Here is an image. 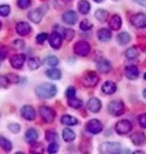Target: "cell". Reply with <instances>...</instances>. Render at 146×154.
I'll return each instance as SVG.
<instances>
[{
  "label": "cell",
  "instance_id": "cell-1",
  "mask_svg": "<svg viewBox=\"0 0 146 154\" xmlns=\"http://www.w3.org/2000/svg\"><path fill=\"white\" fill-rule=\"evenodd\" d=\"M35 92L42 99H51L57 94V88L53 83H43L35 89Z\"/></svg>",
  "mask_w": 146,
  "mask_h": 154
},
{
  "label": "cell",
  "instance_id": "cell-2",
  "mask_svg": "<svg viewBox=\"0 0 146 154\" xmlns=\"http://www.w3.org/2000/svg\"><path fill=\"white\" fill-rule=\"evenodd\" d=\"M121 150L120 143L117 142H105L99 146V152L102 154H111L119 153Z\"/></svg>",
  "mask_w": 146,
  "mask_h": 154
},
{
  "label": "cell",
  "instance_id": "cell-3",
  "mask_svg": "<svg viewBox=\"0 0 146 154\" xmlns=\"http://www.w3.org/2000/svg\"><path fill=\"white\" fill-rule=\"evenodd\" d=\"M108 111L112 116H121L125 112V105L121 100H112L108 105Z\"/></svg>",
  "mask_w": 146,
  "mask_h": 154
},
{
  "label": "cell",
  "instance_id": "cell-4",
  "mask_svg": "<svg viewBox=\"0 0 146 154\" xmlns=\"http://www.w3.org/2000/svg\"><path fill=\"white\" fill-rule=\"evenodd\" d=\"M73 50H74V53L79 56H87L91 51L90 44L86 42V41H79L74 44L73 46Z\"/></svg>",
  "mask_w": 146,
  "mask_h": 154
},
{
  "label": "cell",
  "instance_id": "cell-5",
  "mask_svg": "<svg viewBox=\"0 0 146 154\" xmlns=\"http://www.w3.org/2000/svg\"><path fill=\"white\" fill-rule=\"evenodd\" d=\"M39 115L42 117V119L45 122V123H52L53 120L55 119V110L51 107H47V106H41L39 107Z\"/></svg>",
  "mask_w": 146,
  "mask_h": 154
},
{
  "label": "cell",
  "instance_id": "cell-6",
  "mask_svg": "<svg viewBox=\"0 0 146 154\" xmlns=\"http://www.w3.org/2000/svg\"><path fill=\"white\" fill-rule=\"evenodd\" d=\"M46 10H47V7L45 6V7H41V8L34 9V10L29 11V13H28V18H29V20L30 22H33L34 24H38V23H41V20L43 19L44 14L46 13Z\"/></svg>",
  "mask_w": 146,
  "mask_h": 154
},
{
  "label": "cell",
  "instance_id": "cell-7",
  "mask_svg": "<svg viewBox=\"0 0 146 154\" xmlns=\"http://www.w3.org/2000/svg\"><path fill=\"white\" fill-rule=\"evenodd\" d=\"M132 128H133V125L127 119L119 120L116 124V126H115V131L119 135H126V134H128L132 131Z\"/></svg>",
  "mask_w": 146,
  "mask_h": 154
},
{
  "label": "cell",
  "instance_id": "cell-8",
  "mask_svg": "<svg viewBox=\"0 0 146 154\" xmlns=\"http://www.w3.org/2000/svg\"><path fill=\"white\" fill-rule=\"evenodd\" d=\"M99 82V77L96 72L89 71L84 73V75L82 77V83L86 87H96Z\"/></svg>",
  "mask_w": 146,
  "mask_h": 154
},
{
  "label": "cell",
  "instance_id": "cell-9",
  "mask_svg": "<svg viewBox=\"0 0 146 154\" xmlns=\"http://www.w3.org/2000/svg\"><path fill=\"white\" fill-rule=\"evenodd\" d=\"M130 23L134 27H136L138 29H142L146 27V15L142 13H138L133 15V17L130 18Z\"/></svg>",
  "mask_w": 146,
  "mask_h": 154
},
{
  "label": "cell",
  "instance_id": "cell-10",
  "mask_svg": "<svg viewBox=\"0 0 146 154\" xmlns=\"http://www.w3.org/2000/svg\"><path fill=\"white\" fill-rule=\"evenodd\" d=\"M86 128L91 134H99L100 132H102L103 125L99 119H91L87 123Z\"/></svg>",
  "mask_w": 146,
  "mask_h": 154
},
{
  "label": "cell",
  "instance_id": "cell-11",
  "mask_svg": "<svg viewBox=\"0 0 146 154\" xmlns=\"http://www.w3.org/2000/svg\"><path fill=\"white\" fill-rule=\"evenodd\" d=\"M26 60L25 54H15L10 57V65L14 69H22Z\"/></svg>",
  "mask_w": 146,
  "mask_h": 154
},
{
  "label": "cell",
  "instance_id": "cell-12",
  "mask_svg": "<svg viewBox=\"0 0 146 154\" xmlns=\"http://www.w3.org/2000/svg\"><path fill=\"white\" fill-rule=\"evenodd\" d=\"M20 112H22L23 118H25L26 120H34L36 118V111L29 105H25L24 107H22Z\"/></svg>",
  "mask_w": 146,
  "mask_h": 154
},
{
  "label": "cell",
  "instance_id": "cell-13",
  "mask_svg": "<svg viewBox=\"0 0 146 154\" xmlns=\"http://www.w3.org/2000/svg\"><path fill=\"white\" fill-rule=\"evenodd\" d=\"M48 41H50V45L55 50H59L62 46V36L57 32H53L48 36Z\"/></svg>",
  "mask_w": 146,
  "mask_h": 154
},
{
  "label": "cell",
  "instance_id": "cell-14",
  "mask_svg": "<svg viewBox=\"0 0 146 154\" xmlns=\"http://www.w3.org/2000/svg\"><path fill=\"white\" fill-rule=\"evenodd\" d=\"M62 19H63V22H64L65 24H68V25H74V24L78 22V15H77V13L73 11V10H68V11H65V13L63 14Z\"/></svg>",
  "mask_w": 146,
  "mask_h": 154
},
{
  "label": "cell",
  "instance_id": "cell-15",
  "mask_svg": "<svg viewBox=\"0 0 146 154\" xmlns=\"http://www.w3.org/2000/svg\"><path fill=\"white\" fill-rule=\"evenodd\" d=\"M132 143L137 146L145 145L146 144V135L143 132H136L130 136Z\"/></svg>",
  "mask_w": 146,
  "mask_h": 154
},
{
  "label": "cell",
  "instance_id": "cell-16",
  "mask_svg": "<svg viewBox=\"0 0 146 154\" xmlns=\"http://www.w3.org/2000/svg\"><path fill=\"white\" fill-rule=\"evenodd\" d=\"M87 107L91 112H99L101 109V101H100V99L96 98V97L90 98L87 103Z\"/></svg>",
  "mask_w": 146,
  "mask_h": 154
},
{
  "label": "cell",
  "instance_id": "cell-17",
  "mask_svg": "<svg viewBox=\"0 0 146 154\" xmlns=\"http://www.w3.org/2000/svg\"><path fill=\"white\" fill-rule=\"evenodd\" d=\"M16 32H17L20 36H27V35L32 32V27H30V25L28 23L19 22L17 25H16Z\"/></svg>",
  "mask_w": 146,
  "mask_h": 154
},
{
  "label": "cell",
  "instance_id": "cell-18",
  "mask_svg": "<svg viewBox=\"0 0 146 154\" xmlns=\"http://www.w3.org/2000/svg\"><path fill=\"white\" fill-rule=\"evenodd\" d=\"M125 75L128 78L129 80H135L139 75V70L135 65H128L125 69Z\"/></svg>",
  "mask_w": 146,
  "mask_h": 154
},
{
  "label": "cell",
  "instance_id": "cell-19",
  "mask_svg": "<svg viewBox=\"0 0 146 154\" xmlns=\"http://www.w3.org/2000/svg\"><path fill=\"white\" fill-rule=\"evenodd\" d=\"M97 69H98L99 72H101V73H109L111 71L112 65L108 60L102 59V60H100L98 63H97Z\"/></svg>",
  "mask_w": 146,
  "mask_h": 154
},
{
  "label": "cell",
  "instance_id": "cell-20",
  "mask_svg": "<svg viewBox=\"0 0 146 154\" xmlns=\"http://www.w3.org/2000/svg\"><path fill=\"white\" fill-rule=\"evenodd\" d=\"M37 138H38V133H37L36 129H34V128L27 129V132H26V134H25V140L27 143L34 144V143H36Z\"/></svg>",
  "mask_w": 146,
  "mask_h": 154
},
{
  "label": "cell",
  "instance_id": "cell-21",
  "mask_svg": "<svg viewBox=\"0 0 146 154\" xmlns=\"http://www.w3.org/2000/svg\"><path fill=\"white\" fill-rule=\"evenodd\" d=\"M101 90H102V92L105 94H115V92H116L117 86H116V83H115V82L106 81L102 85Z\"/></svg>",
  "mask_w": 146,
  "mask_h": 154
},
{
  "label": "cell",
  "instance_id": "cell-22",
  "mask_svg": "<svg viewBox=\"0 0 146 154\" xmlns=\"http://www.w3.org/2000/svg\"><path fill=\"white\" fill-rule=\"evenodd\" d=\"M98 38L100 42H109L111 39V32L108 29V28H100L98 30Z\"/></svg>",
  "mask_w": 146,
  "mask_h": 154
},
{
  "label": "cell",
  "instance_id": "cell-23",
  "mask_svg": "<svg viewBox=\"0 0 146 154\" xmlns=\"http://www.w3.org/2000/svg\"><path fill=\"white\" fill-rule=\"evenodd\" d=\"M61 123L66 125V126H75V125L79 124V120L75 117H73V116L63 115L61 117Z\"/></svg>",
  "mask_w": 146,
  "mask_h": 154
},
{
  "label": "cell",
  "instance_id": "cell-24",
  "mask_svg": "<svg viewBox=\"0 0 146 154\" xmlns=\"http://www.w3.org/2000/svg\"><path fill=\"white\" fill-rule=\"evenodd\" d=\"M121 18L118 16V15H114L111 18H110V20H109V26H110V28L114 30H118L119 28L121 27Z\"/></svg>",
  "mask_w": 146,
  "mask_h": 154
},
{
  "label": "cell",
  "instance_id": "cell-25",
  "mask_svg": "<svg viewBox=\"0 0 146 154\" xmlns=\"http://www.w3.org/2000/svg\"><path fill=\"white\" fill-rule=\"evenodd\" d=\"M90 8H91L90 4L87 0H80L79 4H78V9H79L80 14H82V15H87V14L90 11Z\"/></svg>",
  "mask_w": 146,
  "mask_h": 154
},
{
  "label": "cell",
  "instance_id": "cell-26",
  "mask_svg": "<svg viewBox=\"0 0 146 154\" xmlns=\"http://www.w3.org/2000/svg\"><path fill=\"white\" fill-rule=\"evenodd\" d=\"M62 136H63V140L68 143H71L75 140V133L73 132L72 129L70 128H64L63 129V133H62Z\"/></svg>",
  "mask_w": 146,
  "mask_h": 154
},
{
  "label": "cell",
  "instance_id": "cell-27",
  "mask_svg": "<svg viewBox=\"0 0 146 154\" xmlns=\"http://www.w3.org/2000/svg\"><path fill=\"white\" fill-rule=\"evenodd\" d=\"M0 147L6 151V152H10L11 149H13V144H11V142L9 141L8 138L0 135Z\"/></svg>",
  "mask_w": 146,
  "mask_h": 154
},
{
  "label": "cell",
  "instance_id": "cell-28",
  "mask_svg": "<svg viewBox=\"0 0 146 154\" xmlns=\"http://www.w3.org/2000/svg\"><path fill=\"white\" fill-rule=\"evenodd\" d=\"M138 55H139V51L136 46L129 47L128 50H126V52H125V56L129 60H134V59L138 57Z\"/></svg>",
  "mask_w": 146,
  "mask_h": 154
},
{
  "label": "cell",
  "instance_id": "cell-29",
  "mask_svg": "<svg viewBox=\"0 0 146 154\" xmlns=\"http://www.w3.org/2000/svg\"><path fill=\"white\" fill-rule=\"evenodd\" d=\"M46 75L52 80H59L62 77V72H61L59 69H48L46 71Z\"/></svg>",
  "mask_w": 146,
  "mask_h": 154
},
{
  "label": "cell",
  "instance_id": "cell-30",
  "mask_svg": "<svg viewBox=\"0 0 146 154\" xmlns=\"http://www.w3.org/2000/svg\"><path fill=\"white\" fill-rule=\"evenodd\" d=\"M130 39H132L130 35H129L128 33H126V32H123V33L118 34V36H117V42L120 44V45L128 44L129 42H130Z\"/></svg>",
  "mask_w": 146,
  "mask_h": 154
},
{
  "label": "cell",
  "instance_id": "cell-31",
  "mask_svg": "<svg viewBox=\"0 0 146 154\" xmlns=\"http://www.w3.org/2000/svg\"><path fill=\"white\" fill-rule=\"evenodd\" d=\"M108 16H109L108 11L103 10V9H98V10H96L95 13V17L98 19L99 22H106L108 19Z\"/></svg>",
  "mask_w": 146,
  "mask_h": 154
},
{
  "label": "cell",
  "instance_id": "cell-32",
  "mask_svg": "<svg viewBox=\"0 0 146 154\" xmlns=\"http://www.w3.org/2000/svg\"><path fill=\"white\" fill-rule=\"evenodd\" d=\"M68 103H69L70 107L74 108V109H79V108H81L82 105H83L81 99H78V98H75V97L70 98L69 100H68Z\"/></svg>",
  "mask_w": 146,
  "mask_h": 154
},
{
  "label": "cell",
  "instance_id": "cell-33",
  "mask_svg": "<svg viewBox=\"0 0 146 154\" xmlns=\"http://www.w3.org/2000/svg\"><path fill=\"white\" fill-rule=\"evenodd\" d=\"M91 149H92V146H91V143L90 141H82L81 144H80V151H81L83 154H88L91 152Z\"/></svg>",
  "mask_w": 146,
  "mask_h": 154
},
{
  "label": "cell",
  "instance_id": "cell-34",
  "mask_svg": "<svg viewBox=\"0 0 146 154\" xmlns=\"http://www.w3.org/2000/svg\"><path fill=\"white\" fill-rule=\"evenodd\" d=\"M45 138H46V141H48V142H55V141H57L59 135H57V133H56L55 131L48 129V131H46V133H45Z\"/></svg>",
  "mask_w": 146,
  "mask_h": 154
},
{
  "label": "cell",
  "instance_id": "cell-35",
  "mask_svg": "<svg viewBox=\"0 0 146 154\" xmlns=\"http://www.w3.org/2000/svg\"><path fill=\"white\" fill-rule=\"evenodd\" d=\"M41 65V60L38 57H30L28 60V68L30 70H37Z\"/></svg>",
  "mask_w": 146,
  "mask_h": 154
},
{
  "label": "cell",
  "instance_id": "cell-36",
  "mask_svg": "<svg viewBox=\"0 0 146 154\" xmlns=\"http://www.w3.org/2000/svg\"><path fill=\"white\" fill-rule=\"evenodd\" d=\"M44 151V147L42 144H39V143H34V144H32L30 146V152L32 154H42Z\"/></svg>",
  "mask_w": 146,
  "mask_h": 154
},
{
  "label": "cell",
  "instance_id": "cell-37",
  "mask_svg": "<svg viewBox=\"0 0 146 154\" xmlns=\"http://www.w3.org/2000/svg\"><path fill=\"white\" fill-rule=\"evenodd\" d=\"M74 34H75V32H74L73 29H71V28H63V33H62V35H63V37H64L68 42L72 41L73 37H74Z\"/></svg>",
  "mask_w": 146,
  "mask_h": 154
},
{
  "label": "cell",
  "instance_id": "cell-38",
  "mask_svg": "<svg viewBox=\"0 0 146 154\" xmlns=\"http://www.w3.org/2000/svg\"><path fill=\"white\" fill-rule=\"evenodd\" d=\"M44 62H45V64L48 65V66H56V65L59 64V59L54 55H50L45 59Z\"/></svg>",
  "mask_w": 146,
  "mask_h": 154
},
{
  "label": "cell",
  "instance_id": "cell-39",
  "mask_svg": "<svg viewBox=\"0 0 146 154\" xmlns=\"http://www.w3.org/2000/svg\"><path fill=\"white\" fill-rule=\"evenodd\" d=\"M13 47L17 51H20L25 47V42L23 39H15L13 42Z\"/></svg>",
  "mask_w": 146,
  "mask_h": 154
},
{
  "label": "cell",
  "instance_id": "cell-40",
  "mask_svg": "<svg viewBox=\"0 0 146 154\" xmlns=\"http://www.w3.org/2000/svg\"><path fill=\"white\" fill-rule=\"evenodd\" d=\"M48 154H55L59 152V144L56 142H51V144L47 147Z\"/></svg>",
  "mask_w": 146,
  "mask_h": 154
},
{
  "label": "cell",
  "instance_id": "cell-41",
  "mask_svg": "<svg viewBox=\"0 0 146 154\" xmlns=\"http://www.w3.org/2000/svg\"><path fill=\"white\" fill-rule=\"evenodd\" d=\"M9 14H10V7L8 5H1L0 6V16L7 17Z\"/></svg>",
  "mask_w": 146,
  "mask_h": 154
},
{
  "label": "cell",
  "instance_id": "cell-42",
  "mask_svg": "<svg viewBox=\"0 0 146 154\" xmlns=\"http://www.w3.org/2000/svg\"><path fill=\"white\" fill-rule=\"evenodd\" d=\"M80 28H81V30H89L92 28V24H91L88 19H83L81 23H80Z\"/></svg>",
  "mask_w": 146,
  "mask_h": 154
},
{
  "label": "cell",
  "instance_id": "cell-43",
  "mask_svg": "<svg viewBox=\"0 0 146 154\" xmlns=\"http://www.w3.org/2000/svg\"><path fill=\"white\" fill-rule=\"evenodd\" d=\"M17 5L20 9H26L32 5V0H18Z\"/></svg>",
  "mask_w": 146,
  "mask_h": 154
},
{
  "label": "cell",
  "instance_id": "cell-44",
  "mask_svg": "<svg viewBox=\"0 0 146 154\" xmlns=\"http://www.w3.org/2000/svg\"><path fill=\"white\" fill-rule=\"evenodd\" d=\"M6 77L8 79L9 83H10V82H11V83H18V82L20 81V78L18 77L17 74H14V73H9Z\"/></svg>",
  "mask_w": 146,
  "mask_h": 154
},
{
  "label": "cell",
  "instance_id": "cell-45",
  "mask_svg": "<svg viewBox=\"0 0 146 154\" xmlns=\"http://www.w3.org/2000/svg\"><path fill=\"white\" fill-rule=\"evenodd\" d=\"M47 38H48V35L46 33H39L36 36V42H37V44H43Z\"/></svg>",
  "mask_w": 146,
  "mask_h": 154
},
{
  "label": "cell",
  "instance_id": "cell-46",
  "mask_svg": "<svg viewBox=\"0 0 146 154\" xmlns=\"http://www.w3.org/2000/svg\"><path fill=\"white\" fill-rule=\"evenodd\" d=\"M8 128H9V131H10V132L17 134V133L20 132V125L17 124V123H11V124L8 125Z\"/></svg>",
  "mask_w": 146,
  "mask_h": 154
},
{
  "label": "cell",
  "instance_id": "cell-47",
  "mask_svg": "<svg viewBox=\"0 0 146 154\" xmlns=\"http://www.w3.org/2000/svg\"><path fill=\"white\" fill-rule=\"evenodd\" d=\"M75 94H77V89H75L74 87H69V88L66 89V91H65V96L68 97V99L75 97Z\"/></svg>",
  "mask_w": 146,
  "mask_h": 154
},
{
  "label": "cell",
  "instance_id": "cell-48",
  "mask_svg": "<svg viewBox=\"0 0 146 154\" xmlns=\"http://www.w3.org/2000/svg\"><path fill=\"white\" fill-rule=\"evenodd\" d=\"M8 53H9L8 47H6V46L0 47V61L6 60V57L8 56Z\"/></svg>",
  "mask_w": 146,
  "mask_h": 154
},
{
  "label": "cell",
  "instance_id": "cell-49",
  "mask_svg": "<svg viewBox=\"0 0 146 154\" xmlns=\"http://www.w3.org/2000/svg\"><path fill=\"white\" fill-rule=\"evenodd\" d=\"M138 123H139V126H141V127L146 128V112L138 116Z\"/></svg>",
  "mask_w": 146,
  "mask_h": 154
},
{
  "label": "cell",
  "instance_id": "cell-50",
  "mask_svg": "<svg viewBox=\"0 0 146 154\" xmlns=\"http://www.w3.org/2000/svg\"><path fill=\"white\" fill-rule=\"evenodd\" d=\"M9 85V81L8 79H7V77H4V75H0V87H6Z\"/></svg>",
  "mask_w": 146,
  "mask_h": 154
},
{
  "label": "cell",
  "instance_id": "cell-51",
  "mask_svg": "<svg viewBox=\"0 0 146 154\" xmlns=\"http://www.w3.org/2000/svg\"><path fill=\"white\" fill-rule=\"evenodd\" d=\"M136 4L138 5H142V6H144V7H146V0H134Z\"/></svg>",
  "mask_w": 146,
  "mask_h": 154
},
{
  "label": "cell",
  "instance_id": "cell-52",
  "mask_svg": "<svg viewBox=\"0 0 146 154\" xmlns=\"http://www.w3.org/2000/svg\"><path fill=\"white\" fill-rule=\"evenodd\" d=\"M133 154H145V153H144L143 151H135Z\"/></svg>",
  "mask_w": 146,
  "mask_h": 154
},
{
  "label": "cell",
  "instance_id": "cell-53",
  "mask_svg": "<svg viewBox=\"0 0 146 154\" xmlns=\"http://www.w3.org/2000/svg\"><path fill=\"white\" fill-rule=\"evenodd\" d=\"M143 96H144V98H146V89L143 91Z\"/></svg>",
  "mask_w": 146,
  "mask_h": 154
},
{
  "label": "cell",
  "instance_id": "cell-54",
  "mask_svg": "<svg viewBox=\"0 0 146 154\" xmlns=\"http://www.w3.org/2000/svg\"><path fill=\"white\" fill-rule=\"evenodd\" d=\"M93 1H96V2H101L102 0H93Z\"/></svg>",
  "mask_w": 146,
  "mask_h": 154
},
{
  "label": "cell",
  "instance_id": "cell-55",
  "mask_svg": "<svg viewBox=\"0 0 146 154\" xmlns=\"http://www.w3.org/2000/svg\"><path fill=\"white\" fill-rule=\"evenodd\" d=\"M15 154H25V153H23V152H17V153H15Z\"/></svg>",
  "mask_w": 146,
  "mask_h": 154
},
{
  "label": "cell",
  "instance_id": "cell-56",
  "mask_svg": "<svg viewBox=\"0 0 146 154\" xmlns=\"http://www.w3.org/2000/svg\"><path fill=\"white\" fill-rule=\"evenodd\" d=\"M144 79H145V80H146V73H145V74H144Z\"/></svg>",
  "mask_w": 146,
  "mask_h": 154
},
{
  "label": "cell",
  "instance_id": "cell-57",
  "mask_svg": "<svg viewBox=\"0 0 146 154\" xmlns=\"http://www.w3.org/2000/svg\"><path fill=\"white\" fill-rule=\"evenodd\" d=\"M0 28H1V22H0Z\"/></svg>",
  "mask_w": 146,
  "mask_h": 154
},
{
  "label": "cell",
  "instance_id": "cell-58",
  "mask_svg": "<svg viewBox=\"0 0 146 154\" xmlns=\"http://www.w3.org/2000/svg\"><path fill=\"white\" fill-rule=\"evenodd\" d=\"M111 154H119V153H111Z\"/></svg>",
  "mask_w": 146,
  "mask_h": 154
},
{
  "label": "cell",
  "instance_id": "cell-59",
  "mask_svg": "<svg viewBox=\"0 0 146 154\" xmlns=\"http://www.w3.org/2000/svg\"><path fill=\"white\" fill-rule=\"evenodd\" d=\"M145 51H146V50H145Z\"/></svg>",
  "mask_w": 146,
  "mask_h": 154
}]
</instances>
